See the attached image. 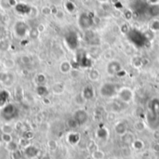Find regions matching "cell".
Returning a JSON list of instances; mask_svg holds the SVG:
<instances>
[{
    "label": "cell",
    "mask_w": 159,
    "mask_h": 159,
    "mask_svg": "<svg viewBox=\"0 0 159 159\" xmlns=\"http://www.w3.org/2000/svg\"><path fill=\"white\" fill-rule=\"evenodd\" d=\"M78 24L82 29H88L93 24V18L88 13H82L78 19Z\"/></svg>",
    "instance_id": "6da1fadb"
},
{
    "label": "cell",
    "mask_w": 159,
    "mask_h": 159,
    "mask_svg": "<svg viewBox=\"0 0 159 159\" xmlns=\"http://www.w3.org/2000/svg\"><path fill=\"white\" fill-rule=\"evenodd\" d=\"M101 94L103 97H112L115 94V86L111 83H106V84L102 85L101 88Z\"/></svg>",
    "instance_id": "7a4b0ae2"
},
{
    "label": "cell",
    "mask_w": 159,
    "mask_h": 159,
    "mask_svg": "<svg viewBox=\"0 0 159 159\" xmlns=\"http://www.w3.org/2000/svg\"><path fill=\"white\" fill-rule=\"evenodd\" d=\"M74 118L77 122L78 125H83V124H85L88 121V115L87 112L84 111V110H78V111L74 113Z\"/></svg>",
    "instance_id": "3957f363"
},
{
    "label": "cell",
    "mask_w": 159,
    "mask_h": 159,
    "mask_svg": "<svg viewBox=\"0 0 159 159\" xmlns=\"http://www.w3.org/2000/svg\"><path fill=\"white\" fill-rule=\"evenodd\" d=\"M38 154H39V150L36 146H33V145H29L28 147L23 149V155L28 159L37 157Z\"/></svg>",
    "instance_id": "277c9868"
},
{
    "label": "cell",
    "mask_w": 159,
    "mask_h": 159,
    "mask_svg": "<svg viewBox=\"0 0 159 159\" xmlns=\"http://www.w3.org/2000/svg\"><path fill=\"white\" fill-rule=\"evenodd\" d=\"M120 70H121V64L116 61H111L107 66V71L110 74H115L118 72H120Z\"/></svg>",
    "instance_id": "5b68a950"
},
{
    "label": "cell",
    "mask_w": 159,
    "mask_h": 159,
    "mask_svg": "<svg viewBox=\"0 0 159 159\" xmlns=\"http://www.w3.org/2000/svg\"><path fill=\"white\" fill-rule=\"evenodd\" d=\"M118 97L120 101H122L123 102H128L131 100L132 98V93L128 88H123L120 90L119 94H118Z\"/></svg>",
    "instance_id": "8992f818"
},
{
    "label": "cell",
    "mask_w": 159,
    "mask_h": 159,
    "mask_svg": "<svg viewBox=\"0 0 159 159\" xmlns=\"http://www.w3.org/2000/svg\"><path fill=\"white\" fill-rule=\"evenodd\" d=\"M2 66L7 70H12L16 66V61L12 58H7L2 61Z\"/></svg>",
    "instance_id": "52a82bcc"
},
{
    "label": "cell",
    "mask_w": 159,
    "mask_h": 159,
    "mask_svg": "<svg viewBox=\"0 0 159 159\" xmlns=\"http://www.w3.org/2000/svg\"><path fill=\"white\" fill-rule=\"evenodd\" d=\"M115 131H116V133L117 134H119V135H124L125 133H127V125L125 123H118V124H116V126H115Z\"/></svg>",
    "instance_id": "ba28073f"
},
{
    "label": "cell",
    "mask_w": 159,
    "mask_h": 159,
    "mask_svg": "<svg viewBox=\"0 0 159 159\" xmlns=\"http://www.w3.org/2000/svg\"><path fill=\"white\" fill-rule=\"evenodd\" d=\"M71 68H72L71 63H69V61H64L60 65V71L63 74H68L69 72L71 71Z\"/></svg>",
    "instance_id": "9c48e42d"
},
{
    "label": "cell",
    "mask_w": 159,
    "mask_h": 159,
    "mask_svg": "<svg viewBox=\"0 0 159 159\" xmlns=\"http://www.w3.org/2000/svg\"><path fill=\"white\" fill-rule=\"evenodd\" d=\"M47 82V77L43 73H39L36 75V83L38 86H43Z\"/></svg>",
    "instance_id": "30bf717a"
},
{
    "label": "cell",
    "mask_w": 159,
    "mask_h": 159,
    "mask_svg": "<svg viewBox=\"0 0 159 159\" xmlns=\"http://www.w3.org/2000/svg\"><path fill=\"white\" fill-rule=\"evenodd\" d=\"M122 141L125 144H132L133 141H135L134 137H133V134L131 133H125L124 135H122Z\"/></svg>",
    "instance_id": "8fae6325"
},
{
    "label": "cell",
    "mask_w": 159,
    "mask_h": 159,
    "mask_svg": "<svg viewBox=\"0 0 159 159\" xmlns=\"http://www.w3.org/2000/svg\"><path fill=\"white\" fill-rule=\"evenodd\" d=\"M19 147H20L19 143L16 142V141H10L9 143L6 144L7 150H8L9 152H10V153H13V152H15V151L19 150Z\"/></svg>",
    "instance_id": "7c38bea8"
},
{
    "label": "cell",
    "mask_w": 159,
    "mask_h": 159,
    "mask_svg": "<svg viewBox=\"0 0 159 159\" xmlns=\"http://www.w3.org/2000/svg\"><path fill=\"white\" fill-rule=\"evenodd\" d=\"M82 95L85 98V100H89V99H91L92 97H93L94 91H93V89L90 87H87V88H85V89H84V91H83Z\"/></svg>",
    "instance_id": "4fadbf2b"
},
{
    "label": "cell",
    "mask_w": 159,
    "mask_h": 159,
    "mask_svg": "<svg viewBox=\"0 0 159 159\" xmlns=\"http://www.w3.org/2000/svg\"><path fill=\"white\" fill-rule=\"evenodd\" d=\"M36 91L37 95L40 96V97H43V96L46 97L47 94L48 93V90H47V88L45 87V85H43V86H37Z\"/></svg>",
    "instance_id": "5bb4252c"
},
{
    "label": "cell",
    "mask_w": 159,
    "mask_h": 159,
    "mask_svg": "<svg viewBox=\"0 0 159 159\" xmlns=\"http://www.w3.org/2000/svg\"><path fill=\"white\" fill-rule=\"evenodd\" d=\"M15 130L14 127L9 125V124H5L1 127V131L2 133H7V134H12L13 131Z\"/></svg>",
    "instance_id": "9a60e30c"
},
{
    "label": "cell",
    "mask_w": 159,
    "mask_h": 159,
    "mask_svg": "<svg viewBox=\"0 0 159 159\" xmlns=\"http://www.w3.org/2000/svg\"><path fill=\"white\" fill-rule=\"evenodd\" d=\"M149 13L153 16V17H156L159 15V5L157 4H154L152 5L150 8H149Z\"/></svg>",
    "instance_id": "2e32d148"
},
{
    "label": "cell",
    "mask_w": 159,
    "mask_h": 159,
    "mask_svg": "<svg viewBox=\"0 0 159 159\" xmlns=\"http://www.w3.org/2000/svg\"><path fill=\"white\" fill-rule=\"evenodd\" d=\"M15 79H16L15 75L13 74L12 73H10V74H9V79L7 80V82H6V83H4L3 85H4L6 88H10V87H12L13 85H14V83H15Z\"/></svg>",
    "instance_id": "e0dca14e"
},
{
    "label": "cell",
    "mask_w": 159,
    "mask_h": 159,
    "mask_svg": "<svg viewBox=\"0 0 159 159\" xmlns=\"http://www.w3.org/2000/svg\"><path fill=\"white\" fill-rule=\"evenodd\" d=\"M9 48V43L8 40H6V39L0 40V51H2V52L8 51Z\"/></svg>",
    "instance_id": "ac0fdd59"
},
{
    "label": "cell",
    "mask_w": 159,
    "mask_h": 159,
    "mask_svg": "<svg viewBox=\"0 0 159 159\" xmlns=\"http://www.w3.org/2000/svg\"><path fill=\"white\" fill-rule=\"evenodd\" d=\"M79 141V135L77 133H71L68 136V141L71 144H75L77 143Z\"/></svg>",
    "instance_id": "d6986e66"
},
{
    "label": "cell",
    "mask_w": 159,
    "mask_h": 159,
    "mask_svg": "<svg viewBox=\"0 0 159 159\" xmlns=\"http://www.w3.org/2000/svg\"><path fill=\"white\" fill-rule=\"evenodd\" d=\"M63 91V85L61 83H57L52 87V92L55 94H61Z\"/></svg>",
    "instance_id": "ffe728a7"
},
{
    "label": "cell",
    "mask_w": 159,
    "mask_h": 159,
    "mask_svg": "<svg viewBox=\"0 0 159 159\" xmlns=\"http://www.w3.org/2000/svg\"><path fill=\"white\" fill-rule=\"evenodd\" d=\"M9 74L10 73L8 71H0V83L1 84H4V83L7 82V80L9 79Z\"/></svg>",
    "instance_id": "44dd1931"
},
{
    "label": "cell",
    "mask_w": 159,
    "mask_h": 159,
    "mask_svg": "<svg viewBox=\"0 0 159 159\" xmlns=\"http://www.w3.org/2000/svg\"><path fill=\"white\" fill-rule=\"evenodd\" d=\"M1 141L5 143V144H8L10 141H13V137L12 134H7V133H2L1 135Z\"/></svg>",
    "instance_id": "7402d4cb"
},
{
    "label": "cell",
    "mask_w": 159,
    "mask_h": 159,
    "mask_svg": "<svg viewBox=\"0 0 159 159\" xmlns=\"http://www.w3.org/2000/svg\"><path fill=\"white\" fill-rule=\"evenodd\" d=\"M38 15V9L36 7H30V10H29V13H28V17L31 18V19H34L36 18Z\"/></svg>",
    "instance_id": "603a6c76"
},
{
    "label": "cell",
    "mask_w": 159,
    "mask_h": 159,
    "mask_svg": "<svg viewBox=\"0 0 159 159\" xmlns=\"http://www.w3.org/2000/svg\"><path fill=\"white\" fill-rule=\"evenodd\" d=\"M41 13L44 16H50L52 14V8L48 6H44L42 9H41Z\"/></svg>",
    "instance_id": "cb8c5ba5"
},
{
    "label": "cell",
    "mask_w": 159,
    "mask_h": 159,
    "mask_svg": "<svg viewBox=\"0 0 159 159\" xmlns=\"http://www.w3.org/2000/svg\"><path fill=\"white\" fill-rule=\"evenodd\" d=\"M64 6H65V9H66V10H67L68 12L73 13V12L75 10V5H74L73 2H71V1L65 2Z\"/></svg>",
    "instance_id": "d4e9b609"
},
{
    "label": "cell",
    "mask_w": 159,
    "mask_h": 159,
    "mask_svg": "<svg viewBox=\"0 0 159 159\" xmlns=\"http://www.w3.org/2000/svg\"><path fill=\"white\" fill-rule=\"evenodd\" d=\"M9 152L6 147H0V159H8Z\"/></svg>",
    "instance_id": "484cf974"
},
{
    "label": "cell",
    "mask_w": 159,
    "mask_h": 159,
    "mask_svg": "<svg viewBox=\"0 0 159 159\" xmlns=\"http://www.w3.org/2000/svg\"><path fill=\"white\" fill-rule=\"evenodd\" d=\"M39 34H40V33L36 29V28H32L31 30H29V36L32 39H36L39 36Z\"/></svg>",
    "instance_id": "4316f807"
},
{
    "label": "cell",
    "mask_w": 159,
    "mask_h": 159,
    "mask_svg": "<svg viewBox=\"0 0 159 159\" xmlns=\"http://www.w3.org/2000/svg\"><path fill=\"white\" fill-rule=\"evenodd\" d=\"M149 26L152 31H159V20H152Z\"/></svg>",
    "instance_id": "83f0119b"
},
{
    "label": "cell",
    "mask_w": 159,
    "mask_h": 159,
    "mask_svg": "<svg viewBox=\"0 0 159 159\" xmlns=\"http://www.w3.org/2000/svg\"><path fill=\"white\" fill-rule=\"evenodd\" d=\"M92 157L94 159H102L104 157V153L101 152V150H95L92 153Z\"/></svg>",
    "instance_id": "f1b7e54d"
},
{
    "label": "cell",
    "mask_w": 159,
    "mask_h": 159,
    "mask_svg": "<svg viewBox=\"0 0 159 159\" xmlns=\"http://www.w3.org/2000/svg\"><path fill=\"white\" fill-rule=\"evenodd\" d=\"M19 145L20 147H23V149L24 148H26V147H28L29 145H31L30 144V140H27V139H25V138H22V139L20 140V141H19Z\"/></svg>",
    "instance_id": "f546056e"
},
{
    "label": "cell",
    "mask_w": 159,
    "mask_h": 159,
    "mask_svg": "<svg viewBox=\"0 0 159 159\" xmlns=\"http://www.w3.org/2000/svg\"><path fill=\"white\" fill-rule=\"evenodd\" d=\"M47 147L51 151H54V150H56L57 147H58V143L56 141H54V140H50V141H47Z\"/></svg>",
    "instance_id": "4dcf8cb0"
},
{
    "label": "cell",
    "mask_w": 159,
    "mask_h": 159,
    "mask_svg": "<svg viewBox=\"0 0 159 159\" xmlns=\"http://www.w3.org/2000/svg\"><path fill=\"white\" fill-rule=\"evenodd\" d=\"M20 61H22V63H23V64L27 65V64L31 63L32 59H31L29 56H27V55H23V56L20 57Z\"/></svg>",
    "instance_id": "1f68e13d"
},
{
    "label": "cell",
    "mask_w": 159,
    "mask_h": 159,
    "mask_svg": "<svg viewBox=\"0 0 159 159\" xmlns=\"http://www.w3.org/2000/svg\"><path fill=\"white\" fill-rule=\"evenodd\" d=\"M132 144H133L134 148L138 149V150H141L143 147V142L141 141H140V140H135Z\"/></svg>",
    "instance_id": "d6a6232c"
},
{
    "label": "cell",
    "mask_w": 159,
    "mask_h": 159,
    "mask_svg": "<svg viewBox=\"0 0 159 159\" xmlns=\"http://www.w3.org/2000/svg\"><path fill=\"white\" fill-rule=\"evenodd\" d=\"M34 137V134L32 132V131H29V130L24 131L23 138H25V139H27V140H32Z\"/></svg>",
    "instance_id": "836d02e7"
},
{
    "label": "cell",
    "mask_w": 159,
    "mask_h": 159,
    "mask_svg": "<svg viewBox=\"0 0 159 159\" xmlns=\"http://www.w3.org/2000/svg\"><path fill=\"white\" fill-rule=\"evenodd\" d=\"M11 155H12L13 159H22L23 154H22V152H20V150H17L15 152H13Z\"/></svg>",
    "instance_id": "e575fe53"
},
{
    "label": "cell",
    "mask_w": 159,
    "mask_h": 159,
    "mask_svg": "<svg viewBox=\"0 0 159 159\" xmlns=\"http://www.w3.org/2000/svg\"><path fill=\"white\" fill-rule=\"evenodd\" d=\"M67 123H68V126L70 127V128H75V127L78 126L77 122L75 121V119L74 118V117H73V118H71V119H69Z\"/></svg>",
    "instance_id": "d590c367"
},
{
    "label": "cell",
    "mask_w": 159,
    "mask_h": 159,
    "mask_svg": "<svg viewBox=\"0 0 159 159\" xmlns=\"http://www.w3.org/2000/svg\"><path fill=\"white\" fill-rule=\"evenodd\" d=\"M55 16L59 20H63L64 18V12L61 9H57L56 12H55Z\"/></svg>",
    "instance_id": "8d00e7d4"
},
{
    "label": "cell",
    "mask_w": 159,
    "mask_h": 159,
    "mask_svg": "<svg viewBox=\"0 0 159 159\" xmlns=\"http://www.w3.org/2000/svg\"><path fill=\"white\" fill-rule=\"evenodd\" d=\"M107 135H108V133L106 132L105 129H103V128L99 129V131H98V137L99 138H101V139H103V138H105Z\"/></svg>",
    "instance_id": "74e56055"
},
{
    "label": "cell",
    "mask_w": 159,
    "mask_h": 159,
    "mask_svg": "<svg viewBox=\"0 0 159 159\" xmlns=\"http://www.w3.org/2000/svg\"><path fill=\"white\" fill-rule=\"evenodd\" d=\"M36 29L38 30V32L41 34V33H43L45 31V25L43 23H39L37 26H36Z\"/></svg>",
    "instance_id": "f35d334b"
},
{
    "label": "cell",
    "mask_w": 159,
    "mask_h": 159,
    "mask_svg": "<svg viewBox=\"0 0 159 159\" xmlns=\"http://www.w3.org/2000/svg\"><path fill=\"white\" fill-rule=\"evenodd\" d=\"M5 34H6V33H5V28H4L3 26H0V40L4 39Z\"/></svg>",
    "instance_id": "ab89813d"
},
{
    "label": "cell",
    "mask_w": 159,
    "mask_h": 159,
    "mask_svg": "<svg viewBox=\"0 0 159 159\" xmlns=\"http://www.w3.org/2000/svg\"><path fill=\"white\" fill-rule=\"evenodd\" d=\"M23 123L22 122H18V123H16V125L14 126V128L15 129H17V130H22V128H23Z\"/></svg>",
    "instance_id": "60d3db41"
},
{
    "label": "cell",
    "mask_w": 159,
    "mask_h": 159,
    "mask_svg": "<svg viewBox=\"0 0 159 159\" xmlns=\"http://www.w3.org/2000/svg\"><path fill=\"white\" fill-rule=\"evenodd\" d=\"M135 128H136V129H138V130H141V129H143L144 126H142L141 123H138V124H136Z\"/></svg>",
    "instance_id": "b9f144b4"
},
{
    "label": "cell",
    "mask_w": 159,
    "mask_h": 159,
    "mask_svg": "<svg viewBox=\"0 0 159 159\" xmlns=\"http://www.w3.org/2000/svg\"><path fill=\"white\" fill-rule=\"evenodd\" d=\"M153 149H154V151H155V152H156V153H158V152H159V143H155V144H154Z\"/></svg>",
    "instance_id": "7bdbcfd3"
},
{
    "label": "cell",
    "mask_w": 159,
    "mask_h": 159,
    "mask_svg": "<svg viewBox=\"0 0 159 159\" xmlns=\"http://www.w3.org/2000/svg\"><path fill=\"white\" fill-rule=\"evenodd\" d=\"M61 0H50V2L54 5V6H57L61 3Z\"/></svg>",
    "instance_id": "ee69618b"
},
{
    "label": "cell",
    "mask_w": 159,
    "mask_h": 159,
    "mask_svg": "<svg viewBox=\"0 0 159 159\" xmlns=\"http://www.w3.org/2000/svg\"><path fill=\"white\" fill-rule=\"evenodd\" d=\"M50 101L48 100L47 98H46V97H44V99H43V103H45V104H50Z\"/></svg>",
    "instance_id": "f6af8a7d"
},
{
    "label": "cell",
    "mask_w": 159,
    "mask_h": 159,
    "mask_svg": "<svg viewBox=\"0 0 159 159\" xmlns=\"http://www.w3.org/2000/svg\"><path fill=\"white\" fill-rule=\"evenodd\" d=\"M3 19H4V14H3V13H2L1 11H0V23L2 22Z\"/></svg>",
    "instance_id": "bcb514c9"
},
{
    "label": "cell",
    "mask_w": 159,
    "mask_h": 159,
    "mask_svg": "<svg viewBox=\"0 0 159 159\" xmlns=\"http://www.w3.org/2000/svg\"><path fill=\"white\" fill-rule=\"evenodd\" d=\"M31 159H38L37 157H34V158H31Z\"/></svg>",
    "instance_id": "7dc6e473"
}]
</instances>
